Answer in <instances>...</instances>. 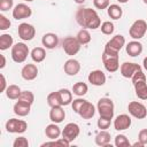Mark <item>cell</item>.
<instances>
[{
	"instance_id": "6da1fadb",
	"label": "cell",
	"mask_w": 147,
	"mask_h": 147,
	"mask_svg": "<svg viewBox=\"0 0 147 147\" xmlns=\"http://www.w3.org/2000/svg\"><path fill=\"white\" fill-rule=\"evenodd\" d=\"M76 22L83 28L87 30H96L101 25V18L95 9L92 8H78L76 11Z\"/></svg>"
},
{
	"instance_id": "7a4b0ae2",
	"label": "cell",
	"mask_w": 147,
	"mask_h": 147,
	"mask_svg": "<svg viewBox=\"0 0 147 147\" xmlns=\"http://www.w3.org/2000/svg\"><path fill=\"white\" fill-rule=\"evenodd\" d=\"M131 79L136 95L140 100H147V80H146V75L142 72V70L137 71Z\"/></svg>"
},
{
	"instance_id": "3957f363",
	"label": "cell",
	"mask_w": 147,
	"mask_h": 147,
	"mask_svg": "<svg viewBox=\"0 0 147 147\" xmlns=\"http://www.w3.org/2000/svg\"><path fill=\"white\" fill-rule=\"evenodd\" d=\"M102 63H103L105 69L108 72H116L119 69V56H118V53H114V52L103 49Z\"/></svg>"
},
{
	"instance_id": "277c9868",
	"label": "cell",
	"mask_w": 147,
	"mask_h": 147,
	"mask_svg": "<svg viewBox=\"0 0 147 147\" xmlns=\"http://www.w3.org/2000/svg\"><path fill=\"white\" fill-rule=\"evenodd\" d=\"M96 110H98L100 117L113 119L114 114H115V106H114L113 100L109 98L99 99V101L96 103Z\"/></svg>"
},
{
	"instance_id": "5b68a950",
	"label": "cell",
	"mask_w": 147,
	"mask_h": 147,
	"mask_svg": "<svg viewBox=\"0 0 147 147\" xmlns=\"http://www.w3.org/2000/svg\"><path fill=\"white\" fill-rule=\"evenodd\" d=\"M30 54L29 47L24 42H16L11 47V59L16 63H23Z\"/></svg>"
},
{
	"instance_id": "8992f818",
	"label": "cell",
	"mask_w": 147,
	"mask_h": 147,
	"mask_svg": "<svg viewBox=\"0 0 147 147\" xmlns=\"http://www.w3.org/2000/svg\"><path fill=\"white\" fill-rule=\"evenodd\" d=\"M147 32V23L145 20H136L132 25L130 26L129 30V34L133 40H139L142 37H145Z\"/></svg>"
},
{
	"instance_id": "52a82bcc",
	"label": "cell",
	"mask_w": 147,
	"mask_h": 147,
	"mask_svg": "<svg viewBox=\"0 0 147 147\" xmlns=\"http://www.w3.org/2000/svg\"><path fill=\"white\" fill-rule=\"evenodd\" d=\"M80 47H82V45L79 44V41L77 40L76 37L68 36L62 40V48H63L64 53L69 56L76 55L80 51Z\"/></svg>"
},
{
	"instance_id": "ba28073f",
	"label": "cell",
	"mask_w": 147,
	"mask_h": 147,
	"mask_svg": "<svg viewBox=\"0 0 147 147\" xmlns=\"http://www.w3.org/2000/svg\"><path fill=\"white\" fill-rule=\"evenodd\" d=\"M127 110H129V114L137 119H144L147 117V108L141 102L131 101L127 105Z\"/></svg>"
},
{
	"instance_id": "9c48e42d",
	"label": "cell",
	"mask_w": 147,
	"mask_h": 147,
	"mask_svg": "<svg viewBox=\"0 0 147 147\" xmlns=\"http://www.w3.org/2000/svg\"><path fill=\"white\" fill-rule=\"evenodd\" d=\"M5 127L8 133H23L28 129V123L18 118H9L6 122Z\"/></svg>"
},
{
	"instance_id": "30bf717a",
	"label": "cell",
	"mask_w": 147,
	"mask_h": 147,
	"mask_svg": "<svg viewBox=\"0 0 147 147\" xmlns=\"http://www.w3.org/2000/svg\"><path fill=\"white\" fill-rule=\"evenodd\" d=\"M18 37L24 41H30L36 36V28L30 23H21L17 29Z\"/></svg>"
},
{
	"instance_id": "8fae6325",
	"label": "cell",
	"mask_w": 147,
	"mask_h": 147,
	"mask_svg": "<svg viewBox=\"0 0 147 147\" xmlns=\"http://www.w3.org/2000/svg\"><path fill=\"white\" fill-rule=\"evenodd\" d=\"M125 45V38L122 34H116L110 40H108L105 45V49L114 52V53H119V51L123 48Z\"/></svg>"
},
{
	"instance_id": "7c38bea8",
	"label": "cell",
	"mask_w": 147,
	"mask_h": 147,
	"mask_svg": "<svg viewBox=\"0 0 147 147\" xmlns=\"http://www.w3.org/2000/svg\"><path fill=\"white\" fill-rule=\"evenodd\" d=\"M79 133H80V129H79V125L77 123H68L63 127L61 136L71 142L75 139H77V137L79 136Z\"/></svg>"
},
{
	"instance_id": "4fadbf2b",
	"label": "cell",
	"mask_w": 147,
	"mask_h": 147,
	"mask_svg": "<svg viewBox=\"0 0 147 147\" xmlns=\"http://www.w3.org/2000/svg\"><path fill=\"white\" fill-rule=\"evenodd\" d=\"M139 70H141V65L134 62H124L119 67L121 75L124 78H132V76Z\"/></svg>"
},
{
	"instance_id": "5bb4252c",
	"label": "cell",
	"mask_w": 147,
	"mask_h": 147,
	"mask_svg": "<svg viewBox=\"0 0 147 147\" xmlns=\"http://www.w3.org/2000/svg\"><path fill=\"white\" fill-rule=\"evenodd\" d=\"M31 15H32V9L25 3H17L13 8V17L17 21L23 20V18H28Z\"/></svg>"
},
{
	"instance_id": "9a60e30c",
	"label": "cell",
	"mask_w": 147,
	"mask_h": 147,
	"mask_svg": "<svg viewBox=\"0 0 147 147\" xmlns=\"http://www.w3.org/2000/svg\"><path fill=\"white\" fill-rule=\"evenodd\" d=\"M132 124V119L127 114H121L114 119V129L116 131L127 130Z\"/></svg>"
},
{
	"instance_id": "2e32d148",
	"label": "cell",
	"mask_w": 147,
	"mask_h": 147,
	"mask_svg": "<svg viewBox=\"0 0 147 147\" xmlns=\"http://www.w3.org/2000/svg\"><path fill=\"white\" fill-rule=\"evenodd\" d=\"M21 76L25 80H33L38 76V68L33 63H28L25 64L22 70H21Z\"/></svg>"
},
{
	"instance_id": "e0dca14e",
	"label": "cell",
	"mask_w": 147,
	"mask_h": 147,
	"mask_svg": "<svg viewBox=\"0 0 147 147\" xmlns=\"http://www.w3.org/2000/svg\"><path fill=\"white\" fill-rule=\"evenodd\" d=\"M88 83H91L94 86H102L106 83V75L101 70H93L88 74Z\"/></svg>"
},
{
	"instance_id": "ac0fdd59",
	"label": "cell",
	"mask_w": 147,
	"mask_h": 147,
	"mask_svg": "<svg viewBox=\"0 0 147 147\" xmlns=\"http://www.w3.org/2000/svg\"><path fill=\"white\" fill-rule=\"evenodd\" d=\"M63 70L68 76H76L80 70V63L76 59H69L64 62Z\"/></svg>"
},
{
	"instance_id": "d6986e66",
	"label": "cell",
	"mask_w": 147,
	"mask_h": 147,
	"mask_svg": "<svg viewBox=\"0 0 147 147\" xmlns=\"http://www.w3.org/2000/svg\"><path fill=\"white\" fill-rule=\"evenodd\" d=\"M95 106L92 103V102H90V101H85L84 102V105L80 107V109H79V111H78V115L83 118V119H90V118H92L94 115H95Z\"/></svg>"
},
{
	"instance_id": "ffe728a7",
	"label": "cell",
	"mask_w": 147,
	"mask_h": 147,
	"mask_svg": "<svg viewBox=\"0 0 147 147\" xmlns=\"http://www.w3.org/2000/svg\"><path fill=\"white\" fill-rule=\"evenodd\" d=\"M65 118V111L63 109V106H55L51 107L49 110V119L53 123H61Z\"/></svg>"
},
{
	"instance_id": "44dd1931",
	"label": "cell",
	"mask_w": 147,
	"mask_h": 147,
	"mask_svg": "<svg viewBox=\"0 0 147 147\" xmlns=\"http://www.w3.org/2000/svg\"><path fill=\"white\" fill-rule=\"evenodd\" d=\"M41 44L47 49H53L59 45V37L53 32H47L41 38Z\"/></svg>"
},
{
	"instance_id": "7402d4cb",
	"label": "cell",
	"mask_w": 147,
	"mask_h": 147,
	"mask_svg": "<svg viewBox=\"0 0 147 147\" xmlns=\"http://www.w3.org/2000/svg\"><path fill=\"white\" fill-rule=\"evenodd\" d=\"M125 51L130 56L136 57L142 53V44L139 40H132L127 42V45L125 46Z\"/></svg>"
},
{
	"instance_id": "603a6c76",
	"label": "cell",
	"mask_w": 147,
	"mask_h": 147,
	"mask_svg": "<svg viewBox=\"0 0 147 147\" xmlns=\"http://www.w3.org/2000/svg\"><path fill=\"white\" fill-rule=\"evenodd\" d=\"M30 110H31V105L28 103V102H24V101L18 100L14 105V114L17 115V116H20V117L28 116L30 114Z\"/></svg>"
},
{
	"instance_id": "cb8c5ba5",
	"label": "cell",
	"mask_w": 147,
	"mask_h": 147,
	"mask_svg": "<svg viewBox=\"0 0 147 147\" xmlns=\"http://www.w3.org/2000/svg\"><path fill=\"white\" fill-rule=\"evenodd\" d=\"M45 134L48 139L51 140H55L57 138H60V136L62 134V130L60 129V126L57 125V123H51L46 126L45 129Z\"/></svg>"
},
{
	"instance_id": "d4e9b609",
	"label": "cell",
	"mask_w": 147,
	"mask_h": 147,
	"mask_svg": "<svg viewBox=\"0 0 147 147\" xmlns=\"http://www.w3.org/2000/svg\"><path fill=\"white\" fill-rule=\"evenodd\" d=\"M57 94H59L61 106L71 105V102H72V91H70L68 88H61V90L57 91Z\"/></svg>"
},
{
	"instance_id": "484cf974",
	"label": "cell",
	"mask_w": 147,
	"mask_h": 147,
	"mask_svg": "<svg viewBox=\"0 0 147 147\" xmlns=\"http://www.w3.org/2000/svg\"><path fill=\"white\" fill-rule=\"evenodd\" d=\"M110 133L106 130H100V132L95 136V144L98 146H101V147H106L109 145L110 142Z\"/></svg>"
},
{
	"instance_id": "4316f807",
	"label": "cell",
	"mask_w": 147,
	"mask_h": 147,
	"mask_svg": "<svg viewBox=\"0 0 147 147\" xmlns=\"http://www.w3.org/2000/svg\"><path fill=\"white\" fill-rule=\"evenodd\" d=\"M107 14L111 20H119L123 16V9L121 8V6L113 3L107 8Z\"/></svg>"
},
{
	"instance_id": "83f0119b",
	"label": "cell",
	"mask_w": 147,
	"mask_h": 147,
	"mask_svg": "<svg viewBox=\"0 0 147 147\" xmlns=\"http://www.w3.org/2000/svg\"><path fill=\"white\" fill-rule=\"evenodd\" d=\"M30 55H31V59L33 60V62L40 63L46 59V51L44 47H34L31 51Z\"/></svg>"
},
{
	"instance_id": "f1b7e54d",
	"label": "cell",
	"mask_w": 147,
	"mask_h": 147,
	"mask_svg": "<svg viewBox=\"0 0 147 147\" xmlns=\"http://www.w3.org/2000/svg\"><path fill=\"white\" fill-rule=\"evenodd\" d=\"M6 96L10 100H18L22 91L18 85H15V84H11V85H8L7 90H6Z\"/></svg>"
},
{
	"instance_id": "f546056e",
	"label": "cell",
	"mask_w": 147,
	"mask_h": 147,
	"mask_svg": "<svg viewBox=\"0 0 147 147\" xmlns=\"http://www.w3.org/2000/svg\"><path fill=\"white\" fill-rule=\"evenodd\" d=\"M13 45H14V39L10 34L3 33L0 36V49L1 51L9 49L10 47H13Z\"/></svg>"
},
{
	"instance_id": "4dcf8cb0",
	"label": "cell",
	"mask_w": 147,
	"mask_h": 147,
	"mask_svg": "<svg viewBox=\"0 0 147 147\" xmlns=\"http://www.w3.org/2000/svg\"><path fill=\"white\" fill-rule=\"evenodd\" d=\"M88 91V86L86 83L83 82H77L72 86V93L77 96H84Z\"/></svg>"
},
{
	"instance_id": "1f68e13d",
	"label": "cell",
	"mask_w": 147,
	"mask_h": 147,
	"mask_svg": "<svg viewBox=\"0 0 147 147\" xmlns=\"http://www.w3.org/2000/svg\"><path fill=\"white\" fill-rule=\"evenodd\" d=\"M77 40L79 41L80 45H86L88 44L91 40H92V37H91V33L87 29H80L76 36Z\"/></svg>"
},
{
	"instance_id": "d6a6232c",
	"label": "cell",
	"mask_w": 147,
	"mask_h": 147,
	"mask_svg": "<svg viewBox=\"0 0 147 147\" xmlns=\"http://www.w3.org/2000/svg\"><path fill=\"white\" fill-rule=\"evenodd\" d=\"M100 29H101V32H102L103 34L110 36V34H113L114 31H115V25H114V23L110 22V21H105V22L101 23Z\"/></svg>"
},
{
	"instance_id": "836d02e7",
	"label": "cell",
	"mask_w": 147,
	"mask_h": 147,
	"mask_svg": "<svg viewBox=\"0 0 147 147\" xmlns=\"http://www.w3.org/2000/svg\"><path fill=\"white\" fill-rule=\"evenodd\" d=\"M115 146L116 147H130L131 142L129 141V139L125 134L119 133L115 137Z\"/></svg>"
},
{
	"instance_id": "e575fe53",
	"label": "cell",
	"mask_w": 147,
	"mask_h": 147,
	"mask_svg": "<svg viewBox=\"0 0 147 147\" xmlns=\"http://www.w3.org/2000/svg\"><path fill=\"white\" fill-rule=\"evenodd\" d=\"M47 105L49 107H55V106H61V102H60V99H59V94H57V91L56 92H52L47 95Z\"/></svg>"
},
{
	"instance_id": "d590c367",
	"label": "cell",
	"mask_w": 147,
	"mask_h": 147,
	"mask_svg": "<svg viewBox=\"0 0 147 147\" xmlns=\"http://www.w3.org/2000/svg\"><path fill=\"white\" fill-rule=\"evenodd\" d=\"M18 100L24 101V102H28V103H30L32 106V103L34 102V94L31 91H22Z\"/></svg>"
},
{
	"instance_id": "8d00e7d4",
	"label": "cell",
	"mask_w": 147,
	"mask_h": 147,
	"mask_svg": "<svg viewBox=\"0 0 147 147\" xmlns=\"http://www.w3.org/2000/svg\"><path fill=\"white\" fill-rule=\"evenodd\" d=\"M11 25V22L9 21V18L7 16H5L3 14H0V30L5 31L7 29H9Z\"/></svg>"
},
{
	"instance_id": "74e56055",
	"label": "cell",
	"mask_w": 147,
	"mask_h": 147,
	"mask_svg": "<svg viewBox=\"0 0 147 147\" xmlns=\"http://www.w3.org/2000/svg\"><path fill=\"white\" fill-rule=\"evenodd\" d=\"M111 124V119L109 118H105V117H100L96 122V125L100 130H107Z\"/></svg>"
},
{
	"instance_id": "f35d334b",
	"label": "cell",
	"mask_w": 147,
	"mask_h": 147,
	"mask_svg": "<svg viewBox=\"0 0 147 147\" xmlns=\"http://www.w3.org/2000/svg\"><path fill=\"white\" fill-rule=\"evenodd\" d=\"M14 147H29V140L25 137H17L13 142Z\"/></svg>"
},
{
	"instance_id": "ab89813d",
	"label": "cell",
	"mask_w": 147,
	"mask_h": 147,
	"mask_svg": "<svg viewBox=\"0 0 147 147\" xmlns=\"http://www.w3.org/2000/svg\"><path fill=\"white\" fill-rule=\"evenodd\" d=\"M85 101H86V100H85V99H82L80 96H78L77 99L72 100V102H71V107H72V110H74L75 113H77V114H78V111H79L80 107L84 105V102H85Z\"/></svg>"
},
{
	"instance_id": "60d3db41",
	"label": "cell",
	"mask_w": 147,
	"mask_h": 147,
	"mask_svg": "<svg viewBox=\"0 0 147 147\" xmlns=\"http://www.w3.org/2000/svg\"><path fill=\"white\" fill-rule=\"evenodd\" d=\"M93 5L96 9H107L110 5V0H93Z\"/></svg>"
},
{
	"instance_id": "b9f144b4",
	"label": "cell",
	"mask_w": 147,
	"mask_h": 147,
	"mask_svg": "<svg viewBox=\"0 0 147 147\" xmlns=\"http://www.w3.org/2000/svg\"><path fill=\"white\" fill-rule=\"evenodd\" d=\"M14 0H0V10L7 11L9 9H13Z\"/></svg>"
},
{
	"instance_id": "7bdbcfd3",
	"label": "cell",
	"mask_w": 147,
	"mask_h": 147,
	"mask_svg": "<svg viewBox=\"0 0 147 147\" xmlns=\"http://www.w3.org/2000/svg\"><path fill=\"white\" fill-rule=\"evenodd\" d=\"M138 140L144 146L147 145V129H142V130L139 131V133H138Z\"/></svg>"
},
{
	"instance_id": "ee69618b",
	"label": "cell",
	"mask_w": 147,
	"mask_h": 147,
	"mask_svg": "<svg viewBox=\"0 0 147 147\" xmlns=\"http://www.w3.org/2000/svg\"><path fill=\"white\" fill-rule=\"evenodd\" d=\"M0 79H1V86H0V92L2 93V92H6V90H7V87H8V85H7V80H6V77L1 74L0 75Z\"/></svg>"
},
{
	"instance_id": "f6af8a7d",
	"label": "cell",
	"mask_w": 147,
	"mask_h": 147,
	"mask_svg": "<svg viewBox=\"0 0 147 147\" xmlns=\"http://www.w3.org/2000/svg\"><path fill=\"white\" fill-rule=\"evenodd\" d=\"M0 59H1V64H0V69H3L6 67V57L3 54H0Z\"/></svg>"
},
{
	"instance_id": "bcb514c9",
	"label": "cell",
	"mask_w": 147,
	"mask_h": 147,
	"mask_svg": "<svg viewBox=\"0 0 147 147\" xmlns=\"http://www.w3.org/2000/svg\"><path fill=\"white\" fill-rule=\"evenodd\" d=\"M132 146H133V147H144V145H142V144H141V142H140L139 140H138L137 142H134V144H132Z\"/></svg>"
},
{
	"instance_id": "7dc6e473",
	"label": "cell",
	"mask_w": 147,
	"mask_h": 147,
	"mask_svg": "<svg viewBox=\"0 0 147 147\" xmlns=\"http://www.w3.org/2000/svg\"><path fill=\"white\" fill-rule=\"evenodd\" d=\"M142 65H144V68H145V70L147 71V56L144 59V61H142Z\"/></svg>"
},
{
	"instance_id": "c3c4849f",
	"label": "cell",
	"mask_w": 147,
	"mask_h": 147,
	"mask_svg": "<svg viewBox=\"0 0 147 147\" xmlns=\"http://www.w3.org/2000/svg\"><path fill=\"white\" fill-rule=\"evenodd\" d=\"M76 3H78V5H82V3H84L85 2V0H74Z\"/></svg>"
},
{
	"instance_id": "681fc988",
	"label": "cell",
	"mask_w": 147,
	"mask_h": 147,
	"mask_svg": "<svg viewBox=\"0 0 147 147\" xmlns=\"http://www.w3.org/2000/svg\"><path fill=\"white\" fill-rule=\"evenodd\" d=\"M116 1H118L119 3H126L129 0H116Z\"/></svg>"
},
{
	"instance_id": "f907efd6",
	"label": "cell",
	"mask_w": 147,
	"mask_h": 147,
	"mask_svg": "<svg viewBox=\"0 0 147 147\" xmlns=\"http://www.w3.org/2000/svg\"><path fill=\"white\" fill-rule=\"evenodd\" d=\"M23 1H26V2H32L33 0H23Z\"/></svg>"
},
{
	"instance_id": "816d5d0a",
	"label": "cell",
	"mask_w": 147,
	"mask_h": 147,
	"mask_svg": "<svg viewBox=\"0 0 147 147\" xmlns=\"http://www.w3.org/2000/svg\"><path fill=\"white\" fill-rule=\"evenodd\" d=\"M142 2H144L145 5H147V0H142Z\"/></svg>"
}]
</instances>
